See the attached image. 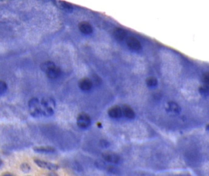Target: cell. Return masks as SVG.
<instances>
[{"mask_svg": "<svg viewBox=\"0 0 209 176\" xmlns=\"http://www.w3.org/2000/svg\"><path fill=\"white\" fill-rule=\"evenodd\" d=\"M41 68L50 79L57 78L61 74V69L52 61H46L41 65Z\"/></svg>", "mask_w": 209, "mask_h": 176, "instance_id": "6da1fadb", "label": "cell"}, {"mask_svg": "<svg viewBox=\"0 0 209 176\" xmlns=\"http://www.w3.org/2000/svg\"><path fill=\"white\" fill-rule=\"evenodd\" d=\"M40 101L42 116H52L54 113V109L55 107V100L52 98L46 97L43 98Z\"/></svg>", "mask_w": 209, "mask_h": 176, "instance_id": "7a4b0ae2", "label": "cell"}, {"mask_svg": "<svg viewBox=\"0 0 209 176\" xmlns=\"http://www.w3.org/2000/svg\"><path fill=\"white\" fill-rule=\"evenodd\" d=\"M29 113L33 117H40L42 116L41 101L37 98H32L28 103Z\"/></svg>", "mask_w": 209, "mask_h": 176, "instance_id": "3957f363", "label": "cell"}, {"mask_svg": "<svg viewBox=\"0 0 209 176\" xmlns=\"http://www.w3.org/2000/svg\"><path fill=\"white\" fill-rule=\"evenodd\" d=\"M91 123V119L89 115L85 113H81L77 118V125L82 128L88 127Z\"/></svg>", "mask_w": 209, "mask_h": 176, "instance_id": "277c9868", "label": "cell"}, {"mask_svg": "<svg viewBox=\"0 0 209 176\" xmlns=\"http://www.w3.org/2000/svg\"><path fill=\"white\" fill-rule=\"evenodd\" d=\"M102 157L105 161L112 163H118L120 161V157L119 155L111 151L104 152L102 154Z\"/></svg>", "mask_w": 209, "mask_h": 176, "instance_id": "5b68a950", "label": "cell"}, {"mask_svg": "<svg viewBox=\"0 0 209 176\" xmlns=\"http://www.w3.org/2000/svg\"><path fill=\"white\" fill-rule=\"evenodd\" d=\"M126 42L127 45L131 49L134 50H139L141 48V44L134 37L129 36L126 38Z\"/></svg>", "mask_w": 209, "mask_h": 176, "instance_id": "8992f818", "label": "cell"}, {"mask_svg": "<svg viewBox=\"0 0 209 176\" xmlns=\"http://www.w3.org/2000/svg\"><path fill=\"white\" fill-rule=\"evenodd\" d=\"M34 162H35L39 167L44 169H47L51 171H56L58 169V166L57 164L48 161H43L41 160H34Z\"/></svg>", "mask_w": 209, "mask_h": 176, "instance_id": "52a82bcc", "label": "cell"}, {"mask_svg": "<svg viewBox=\"0 0 209 176\" xmlns=\"http://www.w3.org/2000/svg\"><path fill=\"white\" fill-rule=\"evenodd\" d=\"M108 115L112 118H119L122 115V108L118 105H115L109 109Z\"/></svg>", "mask_w": 209, "mask_h": 176, "instance_id": "ba28073f", "label": "cell"}, {"mask_svg": "<svg viewBox=\"0 0 209 176\" xmlns=\"http://www.w3.org/2000/svg\"><path fill=\"white\" fill-rule=\"evenodd\" d=\"M113 34L117 41H122L126 38V32L121 28H116L114 29Z\"/></svg>", "mask_w": 209, "mask_h": 176, "instance_id": "9c48e42d", "label": "cell"}, {"mask_svg": "<svg viewBox=\"0 0 209 176\" xmlns=\"http://www.w3.org/2000/svg\"><path fill=\"white\" fill-rule=\"evenodd\" d=\"M93 83L90 79L88 78H83L79 82V88L83 91H88L92 87Z\"/></svg>", "mask_w": 209, "mask_h": 176, "instance_id": "30bf717a", "label": "cell"}, {"mask_svg": "<svg viewBox=\"0 0 209 176\" xmlns=\"http://www.w3.org/2000/svg\"><path fill=\"white\" fill-rule=\"evenodd\" d=\"M79 30L85 34H89L92 32L93 28L91 25L87 22H82L79 24Z\"/></svg>", "mask_w": 209, "mask_h": 176, "instance_id": "8fae6325", "label": "cell"}, {"mask_svg": "<svg viewBox=\"0 0 209 176\" xmlns=\"http://www.w3.org/2000/svg\"><path fill=\"white\" fill-rule=\"evenodd\" d=\"M122 113H123L124 116L129 119H134L135 117V113L134 110L132 109L131 107H129L128 105H124L122 107Z\"/></svg>", "mask_w": 209, "mask_h": 176, "instance_id": "7c38bea8", "label": "cell"}, {"mask_svg": "<svg viewBox=\"0 0 209 176\" xmlns=\"http://www.w3.org/2000/svg\"><path fill=\"white\" fill-rule=\"evenodd\" d=\"M34 150L42 153H53L55 151V149L51 146H36L34 148Z\"/></svg>", "mask_w": 209, "mask_h": 176, "instance_id": "4fadbf2b", "label": "cell"}, {"mask_svg": "<svg viewBox=\"0 0 209 176\" xmlns=\"http://www.w3.org/2000/svg\"><path fill=\"white\" fill-rule=\"evenodd\" d=\"M167 108L169 111L173 113H178L180 111V108L177 103L174 101H169L167 103Z\"/></svg>", "mask_w": 209, "mask_h": 176, "instance_id": "5bb4252c", "label": "cell"}, {"mask_svg": "<svg viewBox=\"0 0 209 176\" xmlns=\"http://www.w3.org/2000/svg\"><path fill=\"white\" fill-rule=\"evenodd\" d=\"M57 3H58V5L59 6V7L64 11H72L73 9L72 5L67 3V2L60 1V2H58Z\"/></svg>", "mask_w": 209, "mask_h": 176, "instance_id": "9a60e30c", "label": "cell"}, {"mask_svg": "<svg viewBox=\"0 0 209 176\" xmlns=\"http://www.w3.org/2000/svg\"><path fill=\"white\" fill-rule=\"evenodd\" d=\"M146 83L149 86H155L158 84V80L154 77H150L147 78Z\"/></svg>", "mask_w": 209, "mask_h": 176, "instance_id": "2e32d148", "label": "cell"}, {"mask_svg": "<svg viewBox=\"0 0 209 176\" xmlns=\"http://www.w3.org/2000/svg\"><path fill=\"white\" fill-rule=\"evenodd\" d=\"M8 89V86L6 82L3 80H0V95L4 94Z\"/></svg>", "mask_w": 209, "mask_h": 176, "instance_id": "e0dca14e", "label": "cell"}, {"mask_svg": "<svg viewBox=\"0 0 209 176\" xmlns=\"http://www.w3.org/2000/svg\"><path fill=\"white\" fill-rule=\"evenodd\" d=\"M199 91L201 93H207L208 91V86L207 85H202L201 87L199 88Z\"/></svg>", "mask_w": 209, "mask_h": 176, "instance_id": "ac0fdd59", "label": "cell"}, {"mask_svg": "<svg viewBox=\"0 0 209 176\" xmlns=\"http://www.w3.org/2000/svg\"><path fill=\"white\" fill-rule=\"evenodd\" d=\"M202 80H203V81L207 84L209 81V76H208V74L207 72V73H205L204 75H203V77H202Z\"/></svg>", "mask_w": 209, "mask_h": 176, "instance_id": "d6986e66", "label": "cell"}, {"mask_svg": "<svg viewBox=\"0 0 209 176\" xmlns=\"http://www.w3.org/2000/svg\"><path fill=\"white\" fill-rule=\"evenodd\" d=\"M21 169L23 171V172H28L29 171L30 169V168L29 166L27 164H23L22 166H21Z\"/></svg>", "mask_w": 209, "mask_h": 176, "instance_id": "ffe728a7", "label": "cell"}, {"mask_svg": "<svg viewBox=\"0 0 209 176\" xmlns=\"http://www.w3.org/2000/svg\"><path fill=\"white\" fill-rule=\"evenodd\" d=\"M3 176H14L13 175L11 174H9V173H7V174H4Z\"/></svg>", "mask_w": 209, "mask_h": 176, "instance_id": "44dd1931", "label": "cell"}, {"mask_svg": "<svg viewBox=\"0 0 209 176\" xmlns=\"http://www.w3.org/2000/svg\"><path fill=\"white\" fill-rule=\"evenodd\" d=\"M2 163H3V161H2V159H1V158H0V166H2Z\"/></svg>", "mask_w": 209, "mask_h": 176, "instance_id": "7402d4cb", "label": "cell"}]
</instances>
